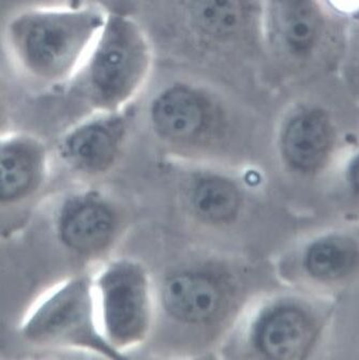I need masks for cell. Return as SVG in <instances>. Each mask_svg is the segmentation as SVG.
I'll list each match as a JSON object with an SVG mask.
<instances>
[{
	"label": "cell",
	"instance_id": "2",
	"mask_svg": "<svg viewBox=\"0 0 359 360\" xmlns=\"http://www.w3.org/2000/svg\"><path fill=\"white\" fill-rule=\"evenodd\" d=\"M153 67V45L139 22L110 13L75 82L94 112H122L144 89Z\"/></svg>",
	"mask_w": 359,
	"mask_h": 360
},
{
	"label": "cell",
	"instance_id": "3",
	"mask_svg": "<svg viewBox=\"0 0 359 360\" xmlns=\"http://www.w3.org/2000/svg\"><path fill=\"white\" fill-rule=\"evenodd\" d=\"M20 335L36 347H97L87 280H69L45 292L24 318Z\"/></svg>",
	"mask_w": 359,
	"mask_h": 360
},
{
	"label": "cell",
	"instance_id": "4",
	"mask_svg": "<svg viewBox=\"0 0 359 360\" xmlns=\"http://www.w3.org/2000/svg\"><path fill=\"white\" fill-rule=\"evenodd\" d=\"M98 290L106 335L117 345L137 342L149 319V288L141 268L129 262L115 264L100 278Z\"/></svg>",
	"mask_w": 359,
	"mask_h": 360
},
{
	"label": "cell",
	"instance_id": "1",
	"mask_svg": "<svg viewBox=\"0 0 359 360\" xmlns=\"http://www.w3.org/2000/svg\"><path fill=\"white\" fill-rule=\"evenodd\" d=\"M108 14L94 3L18 10L4 26L8 59L20 79L38 91L69 86L81 71Z\"/></svg>",
	"mask_w": 359,
	"mask_h": 360
},
{
	"label": "cell",
	"instance_id": "11",
	"mask_svg": "<svg viewBox=\"0 0 359 360\" xmlns=\"http://www.w3.org/2000/svg\"><path fill=\"white\" fill-rule=\"evenodd\" d=\"M332 142L329 122L317 110H305L287 122L281 139L287 162L303 172L315 171L326 160Z\"/></svg>",
	"mask_w": 359,
	"mask_h": 360
},
{
	"label": "cell",
	"instance_id": "17",
	"mask_svg": "<svg viewBox=\"0 0 359 360\" xmlns=\"http://www.w3.org/2000/svg\"><path fill=\"white\" fill-rule=\"evenodd\" d=\"M351 178H352V183L357 190H359V158L355 161L351 171Z\"/></svg>",
	"mask_w": 359,
	"mask_h": 360
},
{
	"label": "cell",
	"instance_id": "18",
	"mask_svg": "<svg viewBox=\"0 0 359 360\" xmlns=\"http://www.w3.org/2000/svg\"><path fill=\"white\" fill-rule=\"evenodd\" d=\"M59 3H61V5L67 6H82L94 4L92 0H59Z\"/></svg>",
	"mask_w": 359,
	"mask_h": 360
},
{
	"label": "cell",
	"instance_id": "12",
	"mask_svg": "<svg viewBox=\"0 0 359 360\" xmlns=\"http://www.w3.org/2000/svg\"><path fill=\"white\" fill-rule=\"evenodd\" d=\"M163 302L168 311L178 320L205 323L220 310L222 290L209 276L182 273L164 284Z\"/></svg>",
	"mask_w": 359,
	"mask_h": 360
},
{
	"label": "cell",
	"instance_id": "7",
	"mask_svg": "<svg viewBox=\"0 0 359 360\" xmlns=\"http://www.w3.org/2000/svg\"><path fill=\"white\" fill-rule=\"evenodd\" d=\"M47 150L32 133L0 134V207H12L30 200L42 188L46 176Z\"/></svg>",
	"mask_w": 359,
	"mask_h": 360
},
{
	"label": "cell",
	"instance_id": "14",
	"mask_svg": "<svg viewBox=\"0 0 359 360\" xmlns=\"http://www.w3.org/2000/svg\"><path fill=\"white\" fill-rule=\"evenodd\" d=\"M191 202L202 218L211 222L232 220L239 208V195L227 180L207 177L192 188Z\"/></svg>",
	"mask_w": 359,
	"mask_h": 360
},
{
	"label": "cell",
	"instance_id": "5",
	"mask_svg": "<svg viewBox=\"0 0 359 360\" xmlns=\"http://www.w3.org/2000/svg\"><path fill=\"white\" fill-rule=\"evenodd\" d=\"M218 105L205 88L175 82L156 94L149 106L153 129L166 140L187 142L201 138L218 116Z\"/></svg>",
	"mask_w": 359,
	"mask_h": 360
},
{
	"label": "cell",
	"instance_id": "16",
	"mask_svg": "<svg viewBox=\"0 0 359 360\" xmlns=\"http://www.w3.org/2000/svg\"><path fill=\"white\" fill-rule=\"evenodd\" d=\"M6 108H7V90L3 79H0V120L5 115Z\"/></svg>",
	"mask_w": 359,
	"mask_h": 360
},
{
	"label": "cell",
	"instance_id": "9",
	"mask_svg": "<svg viewBox=\"0 0 359 360\" xmlns=\"http://www.w3.org/2000/svg\"><path fill=\"white\" fill-rule=\"evenodd\" d=\"M315 339L313 324L303 311L281 307L268 313L256 329V345L274 359H301Z\"/></svg>",
	"mask_w": 359,
	"mask_h": 360
},
{
	"label": "cell",
	"instance_id": "10",
	"mask_svg": "<svg viewBox=\"0 0 359 360\" xmlns=\"http://www.w3.org/2000/svg\"><path fill=\"white\" fill-rule=\"evenodd\" d=\"M267 27L283 50L303 56L317 41L320 20L313 0H268Z\"/></svg>",
	"mask_w": 359,
	"mask_h": 360
},
{
	"label": "cell",
	"instance_id": "15",
	"mask_svg": "<svg viewBox=\"0 0 359 360\" xmlns=\"http://www.w3.org/2000/svg\"><path fill=\"white\" fill-rule=\"evenodd\" d=\"M358 262V255L352 243L332 238L315 243L306 257L308 270L323 280H337L352 273Z\"/></svg>",
	"mask_w": 359,
	"mask_h": 360
},
{
	"label": "cell",
	"instance_id": "13",
	"mask_svg": "<svg viewBox=\"0 0 359 360\" xmlns=\"http://www.w3.org/2000/svg\"><path fill=\"white\" fill-rule=\"evenodd\" d=\"M187 11L196 34L213 42L232 40L247 25L245 0H189Z\"/></svg>",
	"mask_w": 359,
	"mask_h": 360
},
{
	"label": "cell",
	"instance_id": "6",
	"mask_svg": "<svg viewBox=\"0 0 359 360\" xmlns=\"http://www.w3.org/2000/svg\"><path fill=\"white\" fill-rule=\"evenodd\" d=\"M125 134L122 110L94 112L65 133L58 144V155L77 171L102 172L115 160Z\"/></svg>",
	"mask_w": 359,
	"mask_h": 360
},
{
	"label": "cell",
	"instance_id": "8",
	"mask_svg": "<svg viewBox=\"0 0 359 360\" xmlns=\"http://www.w3.org/2000/svg\"><path fill=\"white\" fill-rule=\"evenodd\" d=\"M113 230L112 212L94 196L69 198L57 214V236L63 245L75 252L99 250L110 240Z\"/></svg>",
	"mask_w": 359,
	"mask_h": 360
}]
</instances>
